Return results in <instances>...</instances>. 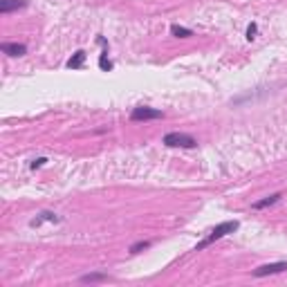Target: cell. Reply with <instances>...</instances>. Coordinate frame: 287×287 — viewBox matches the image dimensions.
<instances>
[{"mask_svg": "<svg viewBox=\"0 0 287 287\" xmlns=\"http://www.w3.org/2000/svg\"><path fill=\"white\" fill-rule=\"evenodd\" d=\"M238 227H240V222H238V220H224V222H220L218 227H215L213 231H211L209 236L204 238V240H202V242H197V245H195V249H193V251H202V249H204V247L213 245L215 240H222L224 236H229V233L238 231Z\"/></svg>", "mask_w": 287, "mask_h": 287, "instance_id": "1", "label": "cell"}, {"mask_svg": "<svg viewBox=\"0 0 287 287\" xmlns=\"http://www.w3.org/2000/svg\"><path fill=\"white\" fill-rule=\"evenodd\" d=\"M161 144L168 148H195L197 146V139L191 137L186 133H166Z\"/></svg>", "mask_w": 287, "mask_h": 287, "instance_id": "2", "label": "cell"}, {"mask_svg": "<svg viewBox=\"0 0 287 287\" xmlns=\"http://www.w3.org/2000/svg\"><path fill=\"white\" fill-rule=\"evenodd\" d=\"M152 119H164V112L148 106H137L130 112V121H152Z\"/></svg>", "mask_w": 287, "mask_h": 287, "instance_id": "3", "label": "cell"}, {"mask_svg": "<svg viewBox=\"0 0 287 287\" xmlns=\"http://www.w3.org/2000/svg\"><path fill=\"white\" fill-rule=\"evenodd\" d=\"M287 272V263L281 260V263H269V265H260V267L254 269V276L256 278H263V276H272V274H281Z\"/></svg>", "mask_w": 287, "mask_h": 287, "instance_id": "4", "label": "cell"}, {"mask_svg": "<svg viewBox=\"0 0 287 287\" xmlns=\"http://www.w3.org/2000/svg\"><path fill=\"white\" fill-rule=\"evenodd\" d=\"M0 52L7 54V56H25L27 45H22V43H0Z\"/></svg>", "mask_w": 287, "mask_h": 287, "instance_id": "5", "label": "cell"}, {"mask_svg": "<svg viewBox=\"0 0 287 287\" xmlns=\"http://www.w3.org/2000/svg\"><path fill=\"white\" fill-rule=\"evenodd\" d=\"M43 222H61V218H58L56 213H52V211H43V213H38L34 220H31V227H40Z\"/></svg>", "mask_w": 287, "mask_h": 287, "instance_id": "6", "label": "cell"}, {"mask_svg": "<svg viewBox=\"0 0 287 287\" xmlns=\"http://www.w3.org/2000/svg\"><path fill=\"white\" fill-rule=\"evenodd\" d=\"M27 7V0H0V13H9L16 9Z\"/></svg>", "mask_w": 287, "mask_h": 287, "instance_id": "7", "label": "cell"}, {"mask_svg": "<svg viewBox=\"0 0 287 287\" xmlns=\"http://www.w3.org/2000/svg\"><path fill=\"white\" fill-rule=\"evenodd\" d=\"M85 56H88V54H85L83 49H79V52H74L70 58H67V63H65V65L70 67V70H79V67H83Z\"/></svg>", "mask_w": 287, "mask_h": 287, "instance_id": "8", "label": "cell"}, {"mask_svg": "<svg viewBox=\"0 0 287 287\" xmlns=\"http://www.w3.org/2000/svg\"><path fill=\"white\" fill-rule=\"evenodd\" d=\"M281 197H283L281 193H274V195H267L265 200L254 202V204H251V209H254V211H260V209H267V206H274L278 200H281Z\"/></svg>", "mask_w": 287, "mask_h": 287, "instance_id": "9", "label": "cell"}, {"mask_svg": "<svg viewBox=\"0 0 287 287\" xmlns=\"http://www.w3.org/2000/svg\"><path fill=\"white\" fill-rule=\"evenodd\" d=\"M170 34H173L175 38H191V36H193V29H188V27H182V25H170Z\"/></svg>", "mask_w": 287, "mask_h": 287, "instance_id": "10", "label": "cell"}, {"mask_svg": "<svg viewBox=\"0 0 287 287\" xmlns=\"http://www.w3.org/2000/svg\"><path fill=\"white\" fill-rule=\"evenodd\" d=\"M101 281H108L106 274H85V276H81V283H101Z\"/></svg>", "mask_w": 287, "mask_h": 287, "instance_id": "11", "label": "cell"}, {"mask_svg": "<svg viewBox=\"0 0 287 287\" xmlns=\"http://www.w3.org/2000/svg\"><path fill=\"white\" fill-rule=\"evenodd\" d=\"M148 247H150V242H148V240H139V242H135V245L130 247V254H139V251L148 249Z\"/></svg>", "mask_w": 287, "mask_h": 287, "instance_id": "12", "label": "cell"}, {"mask_svg": "<svg viewBox=\"0 0 287 287\" xmlns=\"http://www.w3.org/2000/svg\"><path fill=\"white\" fill-rule=\"evenodd\" d=\"M99 67H101V70H112V63H110V58H108V49L101 54V58H99Z\"/></svg>", "mask_w": 287, "mask_h": 287, "instance_id": "13", "label": "cell"}, {"mask_svg": "<svg viewBox=\"0 0 287 287\" xmlns=\"http://www.w3.org/2000/svg\"><path fill=\"white\" fill-rule=\"evenodd\" d=\"M256 34H258V25H256V22H251V25L247 27V40H254Z\"/></svg>", "mask_w": 287, "mask_h": 287, "instance_id": "14", "label": "cell"}, {"mask_svg": "<svg viewBox=\"0 0 287 287\" xmlns=\"http://www.w3.org/2000/svg\"><path fill=\"white\" fill-rule=\"evenodd\" d=\"M45 161H47V159H45V157H38V159H34V161H31L29 166H31V168H34V170H36V168H40V166H43Z\"/></svg>", "mask_w": 287, "mask_h": 287, "instance_id": "15", "label": "cell"}]
</instances>
